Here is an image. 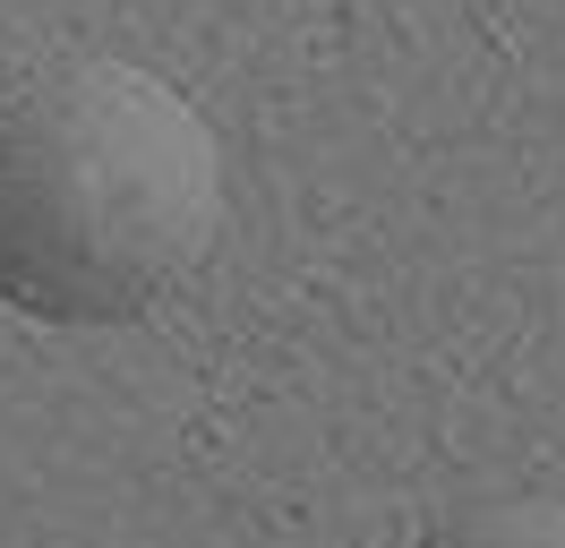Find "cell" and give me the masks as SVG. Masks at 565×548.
<instances>
[{"label":"cell","mask_w":565,"mask_h":548,"mask_svg":"<svg viewBox=\"0 0 565 548\" xmlns=\"http://www.w3.org/2000/svg\"><path fill=\"white\" fill-rule=\"evenodd\" d=\"M223 223L206 112L129 61H61L0 95V301L43 326H129Z\"/></svg>","instance_id":"6da1fadb"},{"label":"cell","mask_w":565,"mask_h":548,"mask_svg":"<svg viewBox=\"0 0 565 548\" xmlns=\"http://www.w3.org/2000/svg\"><path fill=\"white\" fill-rule=\"evenodd\" d=\"M420 548H565V497H497L437 523Z\"/></svg>","instance_id":"7a4b0ae2"}]
</instances>
